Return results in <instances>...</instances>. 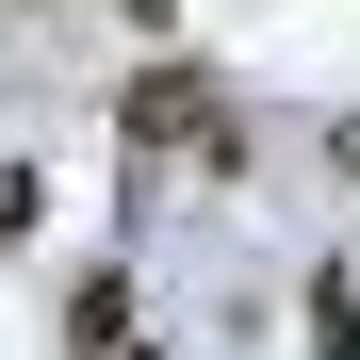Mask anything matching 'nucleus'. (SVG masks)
Instances as JSON below:
<instances>
[{
	"label": "nucleus",
	"mask_w": 360,
	"mask_h": 360,
	"mask_svg": "<svg viewBox=\"0 0 360 360\" xmlns=\"http://www.w3.org/2000/svg\"><path fill=\"white\" fill-rule=\"evenodd\" d=\"M115 131H131V148L164 164V148H213V131H229V98H213L197 66H148V82H131V115H115Z\"/></svg>",
	"instance_id": "obj_1"
},
{
	"label": "nucleus",
	"mask_w": 360,
	"mask_h": 360,
	"mask_svg": "<svg viewBox=\"0 0 360 360\" xmlns=\"http://www.w3.org/2000/svg\"><path fill=\"white\" fill-rule=\"evenodd\" d=\"M311 360H360V278H311Z\"/></svg>",
	"instance_id": "obj_2"
},
{
	"label": "nucleus",
	"mask_w": 360,
	"mask_h": 360,
	"mask_svg": "<svg viewBox=\"0 0 360 360\" xmlns=\"http://www.w3.org/2000/svg\"><path fill=\"white\" fill-rule=\"evenodd\" d=\"M33 213H49V180H33V164H0V246H17Z\"/></svg>",
	"instance_id": "obj_3"
},
{
	"label": "nucleus",
	"mask_w": 360,
	"mask_h": 360,
	"mask_svg": "<svg viewBox=\"0 0 360 360\" xmlns=\"http://www.w3.org/2000/svg\"><path fill=\"white\" fill-rule=\"evenodd\" d=\"M344 180H360V131H344Z\"/></svg>",
	"instance_id": "obj_4"
},
{
	"label": "nucleus",
	"mask_w": 360,
	"mask_h": 360,
	"mask_svg": "<svg viewBox=\"0 0 360 360\" xmlns=\"http://www.w3.org/2000/svg\"><path fill=\"white\" fill-rule=\"evenodd\" d=\"M131 360H148V344H131Z\"/></svg>",
	"instance_id": "obj_5"
}]
</instances>
